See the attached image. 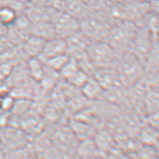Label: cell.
Listing matches in <instances>:
<instances>
[{
	"label": "cell",
	"mask_w": 159,
	"mask_h": 159,
	"mask_svg": "<svg viewBox=\"0 0 159 159\" xmlns=\"http://www.w3.org/2000/svg\"><path fill=\"white\" fill-rule=\"evenodd\" d=\"M115 68L124 88H129L140 82L143 77V63L131 52H128L118 57Z\"/></svg>",
	"instance_id": "6da1fadb"
},
{
	"label": "cell",
	"mask_w": 159,
	"mask_h": 159,
	"mask_svg": "<svg viewBox=\"0 0 159 159\" xmlns=\"http://www.w3.org/2000/svg\"><path fill=\"white\" fill-rule=\"evenodd\" d=\"M135 31V24L129 20H123L113 24L106 41L119 57L131 51Z\"/></svg>",
	"instance_id": "7a4b0ae2"
},
{
	"label": "cell",
	"mask_w": 159,
	"mask_h": 159,
	"mask_svg": "<svg viewBox=\"0 0 159 159\" xmlns=\"http://www.w3.org/2000/svg\"><path fill=\"white\" fill-rule=\"evenodd\" d=\"M80 30L91 41L107 40L112 24L100 13L92 11L89 15L80 20Z\"/></svg>",
	"instance_id": "3957f363"
},
{
	"label": "cell",
	"mask_w": 159,
	"mask_h": 159,
	"mask_svg": "<svg viewBox=\"0 0 159 159\" xmlns=\"http://www.w3.org/2000/svg\"><path fill=\"white\" fill-rule=\"evenodd\" d=\"M47 12L50 22L59 38L65 39L80 29L78 20L64 11L47 5Z\"/></svg>",
	"instance_id": "277c9868"
},
{
	"label": "cell",
	"mask_w": 159,
	"mask_h": 159,
	"mask_svg": "<svg viewBox=\"0 0 159 159\" xmlns=\"http://www.w3.org/2000/svg\"><path fill=\"white\" fill-rule=\"evenodd\" d=\"M86 54L96 68L115 66L118 55L106 40L91 41L86 49Z\"/></svg>",
	"instance_id": "5b68a950"
},
{
	"label": "cell",
	"mask_w": 159,
	"mask_h": 159,
	"mask_svg": "<svg viewBox=\"0 0 159 159\" xmlns=\"http://www.w3.org/2000/svg\"><path fill=\"white\" fill-rule=\"evenodd\" d=\"M156 43H158V37L152 34L143 25H136L135 34L130 52L139 58L143 64L153 46Z\"/></svg>",
	"instance_id": "8992f818"
},
{
	"label": "cell",
	"mask_w": 159,
	"mask_h": 159,
	"mask_svg": "<svg viewBox=\"0 0 159 159\" xmlns=\"http://www.w3.org/2000/svg\"><path fill=\"white\" fill-rule=\"evenodd\" d=\"M92 77L97 81L104 91H110L123 88L115 66L97 68Z\"/></svg>",
	"instance_id": "52a82bcc"
},
{
	"label": "cell",
	"mask_w": 159,
	"mask_h": 159,
	"mask_svg": "<svg viewBox=\"0 0 159 159\" xmlns=\"http://www.w3.org/2000/svg\"><path fill=\"white\" fill-rule=\"evenodd\" d=\"M65 40L67 47V54L70 58H78L80 55L86 52L91 42L90 39L80 29L67 37Z\"/></svg>",
	"instance_id": "ba28073f"
},
{
	"label": "cell",
	"mask_w": 159,
	"mask_h": 159,
	"mask_svg": "<svg viewBox=\"0 0 159 159\" xmlns=\"http://www.w3.org/2000/svg\"><path fill=\"white\" fill-rule=\"evenodd\" d=\"M60 9L68 13L78 21L86 17L94 11L82 0H64L61 2Z\"/></svg>",
	"instance_id": "9c48e42d"
},
{
	"label": "cell",
	"mask_w": 159,
	"mask_h": 159,
	"mask_svg": "<svg viewBox=\"0 0 159 159\" xmlns=\"http://www.w3.org/2000/svg\"><path fill=\"white\" fill-rule=\"evenodd\" d=\"M63 54H67L65 40L63 38L55 37L46 40L41 53L38 57L44 61Z\"/></svg>",
	"instance_id": "30bf717a"
},
{
	"label": "cell",
	"mask_w": 159,
	"mask_h": 159,
	"mask_svg": "<svg viewBox=\"0 0 159 159\" xmlns=\"http://www.w3.org/2000/svg\"><path fill=\"white\" fill-rule=\"evenodd\" d=\"M45 41L39 37L29 34L22 43V51L28 58L38 57L41 53Z\"/></svg>",
	"instance_id": "8fae6325"
},
{
	"label": "cell",
	"mask_w": 159,
	"mask_h": 159,
	"mask_svg": "<svg viewBox=\"0 0 159 159\" xmlns=\"http://www.w3.org/2000/svg\"><path fill=\"white\" fill-rule=\"evenodd\" d=\"M30 34L36 35L45 40L57 37L53 25H52L50 20L38 22V23H31Z\"/></svg>",
	"instance_id": "7c38bea8"
},
{
	"label": "cell",
	"mask_w": 159,
	"mask_h": 159,
	"mask_svg": "<svg viewBox=\"0 0 159 159\" xmlns=\"http://www.w3.org/2000/svg\"><path fill=\"white\" fill-rule=\"evenodd\" d=\"M80 92L88 100L100 99L104 96V90L92 76H89L80 88Z\"/></svg>",
	"instance_id": "4fadbf2b"
},
{
	"label": "cell",
	"mask_w": 159,
	"mask_h": 159,
	"mask_svg": "<svg viewBox=\"0 0 159 159\" xmlns=\"http://www.w3.org/2000/svg\"><path fill=\"white\" fill-rule=\"evenodd\" d=\"M26 69L31 79L34 82L39 83L44 75L45 65L39 57H35L28 58Z\"/></svg>",
	"instance_id": "5bb4252c"
},
{
	"label": "cell",
	"mask_w": 159,
	"mask_h": 159,
	"mask_svg": "<svg viewBox=\"0 0 159 159\" xmlns=\"http://www.w3.org/2000/svg\"><path fill=\"white\" fill-rule=\"evenodd\" d=\"M60 78L59 72L55 71V70L51 69L45 65L44 75L42 76L41 80L39 82L41 87L46 90L53 89V88H55V86L57 85Z\"/></svg>",
	"instance_id": "9a60e30c"
},
{
	"label": "cell",
	"mask_w": 159,
	"mask_h": 159,
	"mask_svg": "<svg viewBox=\"0 0 159 159\" xmlns=\"http://www.w3.org/2000/svg\"><path fill=\"white\" fill-rule=\"evenodd\" d=\"M15 8L12 5H0V23L9 27L14 24L17 17Z\"/></svg>",
	"instance_id": "2e32d148"
},
{
	"label": "cell",
	"mask_w": 159,
	"mask_h": 159,
	"mask_svg": "<svg viewBox=\"0 0 159 159\" xmlns=\"http://www.w3.org/2000/svg\"><path fill=\"white\" fill-rule=\"evenodd\" d=\"M80 70V68L79 67V65L77 64L76 59L70 58L69 60L68 61V62L65 64L63 67L61 69L59 73H60V77L64 81L68 82Z\"/></svg>",
	"instance_id": "e0dca14e"
},
{
	"label": "cell",
	"mask_w": 159,
	"mask_h": 159,
	"mask_svg": "<svg viewBox=\"0 0 159 159\" xmlns=\"http://www.w3.org/2000/svg\"><path fill=\"white\" fill-rule=\"evenodd\" d=\"M69 58L70 57L68 54H63L53 57V58L47 59V60H42V61L51 69L55 70V71L60 72L65 64L68 62Z\"/></svg>",
	"instance_id": "ac0fdd59"
},
{
	"label": "cell",
	"mask_w": 159,
	"mask_h": 159,
	"mask_svg": "<svg viewBox=\"0 0 159 159\" xmlns=\"http://www.w3.org/2000/svg\"><path fill=\"white\" fill-rule=\"evenodd\" d=\"M88 99L83 95L81 92L79 94H75L69 99L68 103V108L72 112L82 111L83 108L86 105Z\"/></svg>",
	"instance_id": "d6986e66"
},
{
	"label": "cell",
	"mask_w": 159,
	"mask_h": 159,
	"mask_svg": "<svg viewBox=\"0 0 159 159\" xmlns=\"http://www.w3.org/2000/svg\"><path fill=\"white\" fill-rule=\"evenodd\" d=\"M97 147H96L95 142H92V140L84 139L82 140L79 147V154L84 158H90L95 154Z\"/></svg>",
	"instance_id": "ffe728a7"
},
{
	"label": "cell",
	"mask_w": 159,
	"mask_h": 159,
	"mask_svg": "<svg viewBox=\"0 0 159 159\" xmlns=\"http://www.w3.org/2000/svg\"><path fill=\"white\" fill-rule=\"evenodd\" d=\"M21 123L23 129L31 133L38 132L41 127V121L35 115L23 118Z\"/></svg>",
	"instance_id": "44dd1931"
},
{
	"label": "cell",
	"mask_w": 159,
	"mask_h": 159,
	"mask_svg": "<svg viewBox=\"0 0 159 159\" xmlns=\"http://www.w3.org/2000/svg\"><path fill=\"white\" fill-rule=\"evenodd\" d=\"M140 138L144 142H155L157 143L158 138V133L157 128L148 124L147 126L142 129L140 132Z\"/></svg>",
	"instance_id": "7402d4cb"
},
{
	"label": "cell",
	"mask_w": 159,
	"mask_h": 159,
	"mask_svg": "<svg viewBox=\"0 0 159 159\" xmlns=\"http://www.w3.org/2000/svg\"><path fill=\"white\" fill-rule=\"evenodd\" d=\"M149 0H125V2H148Z\"/></svg>",
	"instance_id": "603a6c76"
},
{
	"label": "cell",
	"mask_w": 159,
	"mask_h": 159,
	"mask_svg": "<svg viewBox=\"0 0 159 159\" xmlns=\"http://www.w3.org/2000/svg\"><path fill=\"white\" fill-rule=\"evenodd\" d=\"M57 1H59V2H62L64 1V0H57Z\"/></svg>",
	"instance_id": "cb8c5ba5"
}]
</instances>
